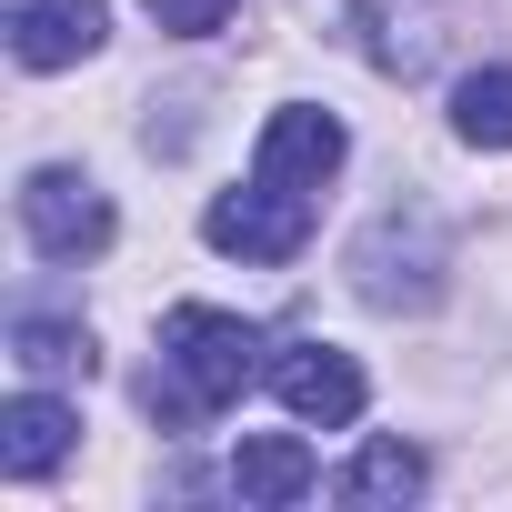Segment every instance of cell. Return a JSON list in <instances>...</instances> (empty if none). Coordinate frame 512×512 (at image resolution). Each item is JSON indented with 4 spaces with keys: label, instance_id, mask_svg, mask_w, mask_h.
I'll return each mask as SVG.
<instances>
[{
    "label": "cell",
    "instance_id": "cell-1",
    "mask_svg": "<svg viewBox=\"0 0 512 512\" xmlns=\"http://www.w3.org/2000/svg\"><path fill=\"white\" fill-rule=\"evenodd\" d=\"M251 372H262V332L241 312H221V302H171L161 312V382H151L161 422H201V412L241 402Z\"/></svg>",
    "mask_w": 512,
    "mask_h": 512
},
{
    "label": "cell",
    "instance_id": "cell-2",
    "mask_svg": "<svg viewBox=\"0 0 512 512\" xmlns=\"http://www.w3.org/2000/svg\"><path fill=\"white\" fill-rule=\"evenodd\" d=\"M352 292L372 302V312H432L442 302V231L412 211H382L362 241H352Z\"/></svg>",
    "mask_w": 512,
    "mask_h": 512
},
{
    "label": "cell",
    "instance_id": "cell-3",
    "mask_svg": "<svg viewBox=\"0 0 512 512\" xmlns=\"http://www.w3.org/2000/svg\"><path fill=\"white\" fill-rule=\"evenodd\" d=\"M201 231H211V251H231V262H292L312 241V191H282V181L251 171V191H221L201 211Z\"/></svg>",
    "mask_w": 512,
    "mask_h": 512
},
{
    "label": "cell",
    "instance_id": "cell-4",
    "mask_svg": "<svg viewBox=\"0 0 512 512\" xmlns=\"http://www.w3.org/2000/svg\"><path fill=\"white\" fill-rule=\"evenodd\" d=\"M21 231L31 251H51V262H91V251H111V201L81 181V171H31L21 181Z\"/></svg>",
    "mask_w": 512,
    "mask_h": 512
},
{
    "label": "cell",
    "instance_id": "cell-5",
    "mask_svg": "<svg viewBox=\"0 0 512 512\" xmlns=\"http://www.w3.org/2000/svg\"><path fill=\"white\" fill-rule=\"evenodd\" d=\"M272 392H282V412H292V422L352 432L372 382H362V362H352V352H332V342H292V352L272 362Z\"/></svg>",
    "mask_w": 512,
    "mask_h": 512
},
{
    "label": "cell",
    "instance_id": "cell-6",
    "mask_svg": "<svg viewBox=\"0 0 512 512\" xmlns=\"http://www.w3.org/2000/svg\"><path fill=\"white\" fill-rule=\"evenodd\" d=\"M342 121L332 111H312V101H282L272 121H262V141H251V171L262 181H282V191H322L332 171H342Z\"/></svg>",
    "mask_w": 512,
    "mask_h": 512
},
{
    "label": "cell",
    "instance_id": "cell-7",
    "mask_svg": "<svg viewBox=\"0 0 512 512\" xmlns=\"http://www.w3.org/2000/svg\"><path fill=\"white\" fill-rule=\"evenodd\" d=\"M111 41V11L101 0H11V51L21 71H71Z\"/></svg>",
    "mask_w": 512,
    "mask_h": 512
},
{
    "label": "cell",
    "instance_id": "cell-8",
    "mask_svg": "<svg viewBox=\"0 0 512 512\" xmlns=\"http://www.w3.org/2000/svg\"><path fill=\"white\" fill-rule=\"evenodd\" d=\"M312 482H322V462H312L302 432H241V442H231V492H241L251 512H292Z\"/></svg>",
    "mask_w": 512,
    "mask_h": 512
},
{
    "label": "cell",
    "instance_id": "cell-9",
    "mask_svg": "<svg viewBox=\"0 0 512 512\" xmlns=\"http://www.w3.org/2000/svg\"><path fill=\"white\" fill-rule=\"evenodd\" d=\"M71 442H81V412L61 392H21L11 412H0V472L11 482H51L71 462Z\"/></svg>",
    "mask_w": 512,
    "mask_h": 512
},
{
    "label": "cell",
    "instance_id": "cell-10",
    "mask_svg": "<svg viewBox=\"0 0 512 512\" xmlns=\"http://www.w3.org/2000/svg\"><path fill=\"white\" fill-rule=\"evenodd\" d=\"M11 362L31 382H91V332L81 322H51V312H21L11 322Z\"/></svg>",
    "mask_w": 512,
    "mask_h": 512
},
{
    "label": "cell",
    "instance_id": "cell-11",
    "mask_svg": "<svg viewBox=\"0 0 512 512\" xmlns=\"http://www.w3.org/2000/svg\"><path fill=\"white\" fill-rule=\"evenodd\" d=\"M432 482V462L402 442V432H382V442H362L352 452V472H342V502H412Z\"/></svg>",
    "mask_w": 512,
    "mask_h": 512
},
{
    "label": "cell",
    "instance_id": "cell-12",
    "mask_svg": "<svg viewBox=\"0 0 512 512\" xmlns=\"http://www.w3.org/2000/svg\"><path fill=\"white\" fill-rule=\"evenodd\" d=\"M452 131L472 151H512V71H472L452 91Z\"/></svg>",
    "mask_w": 512,
    "mask_h": 512
},
{
    "label": "cell",
    "instance_id": "cell-13",
    "mask_svg": "<svg viewBox=\"0 0 512 512\" xmlns=\"http://www.w3.org/2000/svg\"><path fill=\"white\" fill-rule=\"evenodd\" d=\"M141 11H151L171 41H201V31H221V21H231V0H141Z\"/></svg>",
    "mask_w": 512,
    "mask_h": 512
}]
</instances>
